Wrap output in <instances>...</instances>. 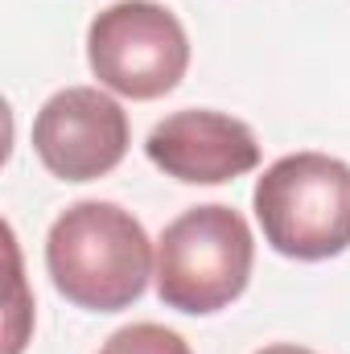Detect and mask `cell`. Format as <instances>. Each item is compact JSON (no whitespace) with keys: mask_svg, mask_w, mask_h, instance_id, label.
I'll return each instance as SVG.
<instances>
[{"mask_svg":"<svg viewBox=\"0 0 350 354\" xmlns=\"http://www.w3.org/2000/svg\"><path fill=\"white\" fill-rule=\"evenodd\" d=\"M272 252L330 260L350 248V165L326 153H288L268 165L252 194Z\"/></svg>","mask_w":350,"mask_h":354,"instance_id":"3","label":"cell"},{"mask_svg":"<svg viewBox=\"0 0 350 354\" xmlns=\"http://www.w3.org/2000/svg\"><path fill=\"white\" fill-rule=\"evenodd\" d=\"M256 354H313V351H305V346H293V342H276V346H264V351Z\"/></svg>","mask_w":350,"mask_h":354,"instance_id":"8","label":"cell"},{"mask_svg":"<svg viewBox=\"0 0 350 354\" xmlns=\"http://www.w3.org/2000/svg\"><path fill=\"white\" fill-rule=\"evenodd\" d=\"M33 153L58 181H95L128 153V115L99 87L50 95L33 120Z\"/></svg>","mask_w":350,"mask_h":354,"instance_id":"5","label":"cell"},{"mask_svg":"<svg viewBox=\"0 0 350 354\" xmlns=\"http://www.w3.org/2000/svg\"><path fill=\"white\" fill-rule=\"evenodd\" d=\"M46 268L71 305L120 313L149 288L153 243L124 206L87 198L54 218L46 235Z\"/></svg>","mask_w":350,"mask_h":354,"instance_id":"1","label":"cell"},{"mask_svg":"<svg viewBox=\"0 0 350 354\" xmlns=\"http://www.w3.org/2000/svg\"><path fill=\"white\" fill-rule=\"evenodd\" d=\"M95 79L124 99H161L185 79L190 37L157 0H116L87 29Z\"/></svg>","mask_w":350,"mask_h":354,"instance_id":"4","label":"cell"},{"mask_svg":"<svg viewBox=\"0 0 350 354\" xmlns=\"http://www.w3.org/2000/svg\"><path fill=\"white\" fill-rule=\"evenodd\" d=\"M145 153L165 177L185 185H223L260 165L256 132L243 120L210 107H185L165 115L149 132Z\"/></svg>","mask_w":350,"mask_h":354,"instance_id":"6","label":"cell"},{"mask_svg":"<svg viewBox=\"0 0 350 354\" xmlns=\"http://www.w3.org/2000/svg\"><path fill=\"white\" fill-rule=\"evenodd\" d=\"M256 239L235 206L210 202L177 214L157 239V297L190 317L227 309L252 280Z\"/></svg>","mask_w":350,"mask_h":354,"instance_id":"2","label":"cell"},{"mask_svg":"<svg viewBox=\"0 0 350 354\" xmlns=\"http://www.w3.org/2000/svg\"><path fill=\"white\" fill-rule=\"evenodd\" d=\"M99 354H194V351H190V342L181 334H174V330H165L157 322H136V326L116 330L103 342Z\"/></svg>","mask_w":350,"mask_h":354,"instance_id":"7","label":"cell"}]
</instances>
